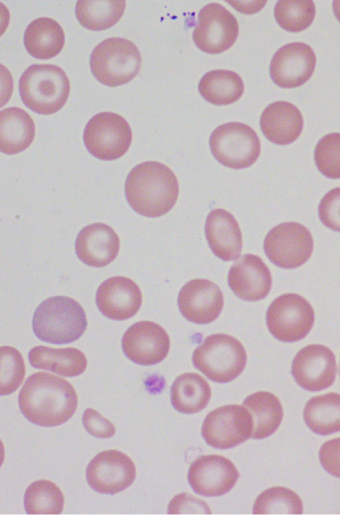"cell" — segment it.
Returning a JSON list of instances; mask_svg holds the SVG:
<instances>
[{
  "label": "cell",
  "mask_w": 340,
  "mask_h": 515,
  "mask_svg": "<svg viewBox=\"0 0 340 515\" xmlns=\"http://www.w3.org/2000/svg\"><path fill=\"white\" fill-rule=\"evenodd\" d=\"M198 91L206 101L213 105H229L242 96L244 83L237 73L216 69L201 77Z\"/></svg>",
  "instance_id": "29"
},
{
  "label": "cell",
  "mask_w": 340,
  "mask_h": 515,
  "mask_svg": "<svg viewBox=\"0 0 340 515\" xmlns=\"http://www.w3.org/2000/svg\"><path fill=\"white\" fill-rule=\"evenodd\" d=\"M332 7L335 17L340 22V0L333 1Z\"/></svg>",
  "instance_id": "41"
},
{
  "label": "cell",
  "mask_w": 340,
  "mask_h": 515,
  "mask_svg": "<svg viewBox=\"0 0 340 515\" xmlns=\"http://www.w3.org/2000/svg\"><path fill=\"white\" fill-rule=\"evenodd\" d=\"M301 498L291 489L281 486L271 487L256 498L254 514H301Z\"/></svg>",
  "instance_id": "33"
},
{
  "label": "cell",
  "mask_w": 340,
  "mask_h": 515,
  "mask_svg": "<svg viewBox=\"0 0 340 515\" xmlns=\"http://www.w3.org/2000/svg\"><path fill=\"white\" fill-rule=\"evenodd\" d=\"M96 305L109 319L123 321L133 317L142 304L138 285L130 278L114 276L100 284L96 291Z\"/></svg>",
  "instance_id": "19"
},
{
  "label": "cell",
  "mask_w": 340,
  "mask_h": 515,
  "mask_svg": "<svg viewBox=\"0 0 340 515\" xmlns=\"http://www.w3.org/2000/svg\"><path fill=\"white\" fill-rule=\"evenodd\" d=\"M316 65L313 49L302 42L282 46L273 55L269 73L272 81L282 88L303 85L312 76Z\"/></svg>",
  "instance_id": "17"
},
{
  "label": "cell",
  "mask_w": 340,
  "mask_h": 515,
  "mask_svg": "<svg viewBox=\"0 0 340 515\" xmlns=\"http://www.w3.org/2000/svg\"><path fill=\"white\" fill-rule=\"evenodd\" d=\"M122 350L132 362L153 365L165 359L170 348V338L162 326L152 321H139L125 331Z\"/></svg>",
  "instance_id": "16"
},
{
  "label": "cell",
  "mask_w": 340,
  "mask_h": 515,
  "mask_svg": "<svg viewBox=\"0 0 340 515\" xmlns=\"http://www.w3.org/2000/svg\"><path fill=\"white\" fill-rule=\"evenodd\" d=\"M85 430L92 436L107 439L115 434V426L93 408H87L82 416Z\"/></svg>",
  "instance_id": "38"
},
{
  "label": "cell",
  "mask_w": 340,
  "mask_h": 515,
  "mask_svg": "<svg viewBox=\"0 0 340 515\" xmlns=\"http://www.w3.org/2000/svg\"><path fill=\"white\" fill-rule=\"evenodd\" d=\"M260 128L264 136L277 145L294 142L303 129V117L299 109L287 101L269 104L260 117Z\"/></svg>",
  "instance_id": "23"
},
{
  "label": "cell",
  "mask_w": 340,
  "mask_h": 515,
  "mask_svg": "<svg viewBox=\"0 0 340 515\" xmlns=\"http://www.w3.org/2000/svg\"><path fill=\"white\" fill-rule=\"evenodd\" d=\"M205 236L215 256L232 261L242 250V234L234 216L224 209H214L207 215Z\"/></svg>",
  "instance_id": "22"
},
{
  "label": "cell",
  "mask_w": 340,
  "mask_h": 515,
  "mask_svg": "<svg viewBox=\"0 0 340 515\" xmlns=\"http://www.w3.org/2000/svg\"><path fill=\"white\" fill-rule=\"evenodd\" d=\"M238 33L239 26L234 15L221 4L209 3L197 15L192 38L201 51L218 54L235 43Z\"/></svg>",
  "instance_id": "12"
},
{
  "label": "cell",
  "mask_w": 340,
  "mask_h": 515,
  "mask_svg": "<svg viewBox=\"0 0 340 515\" xmlns=\"http://www.w3.org/2000/svg\"><path fill=\"white\" fill-rule=\"evenodd\" d=\"M314 161L327 178H340V133H329L318 141Z\"/></svg>",
  "instance_id": "36"
},
{
  "label": "cell",
  "mask_w": 340,
  "mask_h": 515,
  "mask_svg": "<svg viewBox=\"0 0 340 515\" xmlns=\"http://www.w3.org/2000/svg\"><path fill=\"white\" fill-rule=\"evenodd\" d=\"M28 360L34 368L49 370L65 377L78 376L87 366L85 355L76 348L35 346L29 351Z\"/></svg>",
  "instance_id": "26"
},
{
  "label": "cell",
  "mask_w": 340,
  "mask_h": 515,
  "mask_svg": "<svg viewBox=\"0 0 340 515\" xmlns=\"http://www.w3.org/2000/svg\"><path fill=\"white\" fill-rule=\"evenodd\" d=\"M169 514H210L207 503L197 499L188 493H180L169 502Z\"/></svg>",
  "instance_id": "39"
},
{
  "label": "cell",
  "mask_w": 340,
  "mask_h": 515,
  "mask_svg": "<svg viewBox=\"0 0 340 515\" xmlns=\"http://www.w3.org/2000/svg\"><path fill=\"white\" fill-rule=\"evenodd\" d=\"M263 247L274 265L293 269L307 262L314 244L312 235L305 226L297 222H284L266 234Z\"/></svg>",
  "instance_id": "10"
},
{
  "label": "cell",
  "mask_w": 340,
  "mask_h": 515,
  "mask_svg": "<svg viewBox=\"0 0 340 515\" xmlns=\"http://www.w3.org/2000/svg\"><path fill=\"white\" fill-rule=\"evenodd\" d=\"M25 376V364L20 352L11 346L0 348V394L15 392Z\"/></svg>",
  "instance_id": "35"
},
{
  "label": "cell",
  "mask_w": 340,
  "mask_h": 515,
  "mask_svg": "<svg viewBox=\"0 0 340 515\" xmlns=\"http://www.w3.org/2000/svg\"><path fill=\"white\" fill-rule=\"evenodd\" d=\"M319 460L326 472L340 478V437L323 443L319 450Z\"/></svg>",
  "instance_id": "40"
},
{
  "label": "cell",
  "mask_w": 340,
  "mask_h": 515,
  "mask_svg": "<svg viewBox=\"0 0 340 515\" xmlns=\"http://www.w3.org/2000/svg\"><path fill=\"white\" fill-rule=\"evenodd\" d=\"M239 472L235 465L222 455H202L189 467L187 479L196 494L217 497L229 492L236 484Z\"/></svg>",
  "instance_id": "15"
},
{
  "label": "cell",
  "mask_w": 340,
  "mask_h": 515,
  "mask_svg": "<svg viewBox=\"0 0 340 515\" xmlns=\"http://www.w3.org/2000/svg\"><path fill=\"white\" fill-rule=\"evenodd\" d=\"M178 307L182 316L196 324H208L216 320L224 305L219 286L208 279H193L179 291Z\"/></svg>",
  "instance_id": "18"
},
{
  "label": "cell",
  "mask_w": 340,
  "mask_h": 515,
  "mask_svg": "<svg viewBox=\"0 0 340 515\" xmlns=\"http://www.w3.org/2000/svg\"><path fill=\"white\" fill-rule=\"evenodd\" d=\"M87 327L82 306L66 296H53L36 308L32 328L39 340L52 344H68L79 339Z\"/></svg>",
  "instance_id": "3"
},
{
  "label": "cell",
  "mask_w": 340,
  "mask_h": 515,
  "mask_svg": "<svg viewBox=\"0 0 340 515\" xmlns=\"http://www.w3.org/2000/svg\"><path fill=\"white\" fill-rule=\"evenodd\" d=\"M24 46L37 59H50L60 53L65 34L60 24L48 17L33 20L24 32Z\"/></svg>",
  "instance_id": "25"
},
{
  "label": "cell",
  "mask_w": 340,
  "mask_h": 515,
  "mask_svg": "<svg viewBox=\"0 0 340 515\" xmlns=\"http://www.w3.org/2000/svg\"><path fill=\"white\" fill-rule=\"evenodd\" d=\"M125 6L124 0H79L76 2L75 14L83 27L100 31L115 25L122 17Z\"/></svg>",
  "instance_id": "31"
},
{
  "label": "cell",
  "mask_w": 340,
  "mask_h": 515,
  "mask_svg": "<svg viewBox=\"0 0 340 515\" xmlns=\"http://www.w3.org/2000/svg\"><path fill=\"white\" fill-rule=\"evenodd\" d=\"M253 420L242 405H224L209 412L201 427L204 441L216 449H230L251 437Z\"/></svg>",
  "instance_id": "11"
},
{
  "label": "cell",
  "mask_w": 340,
  "mask_h": 515,
  "mask_svg": "<svg viewBox=\"0 0 340 515\" xmlns=\"http://www.w3.org/2000/svg\"><path fill=\"white\" fill-rule=\"evenodd\" d=\"M308 428L319 435L340 431V394L329 392L310 398L303 410Z\"/></svg>",
  "instance_id": "30"
},
{
  "label": "cell",
  "mask_w": 340,
  "mask_h": 515,
  "mask_svg": "<svg viewBox=\"0 0 340 515\" xmlns=\"http://www.w3.org/2000/svg\"><path fill=\"white\" fill-rule=\"evenodd\" d=\"M125 198L130 207L142 216L160 217L175 205L179 184L166 165L147 161L136 165L127 175Z\"/></svg>",
  "instance_id": "2"
},
{
  "label": "cell",
  "mask_w": 340,
  "mask_h": 515,
  "mask_svg": "<svg viewBox=\"0 0 340 515\" xmlns=\"http://www.w3.org/2000/svg\"><path fill=\"white\" fill-rule=\"evenodd\" d=\"M64 501L60 488L49 480L32 482L24 493V507L28 514H60Z\"/></svg>",
  "instance_id": "32"
},
{
  "label": "cell",
  "mask_w": 340,
  "mask_h": 515,
  "mask_svg": "<svg viewBox=\"0 0 340 515\" xmlns=\"http://www.w3.org/2000/svg\"><path fill=\"white\" fill-rule=\"evenodd\" d=\"M70 83L66 73L52 64H33L19 79L22 102L33 112L54 114L66 103Z\"/></svg>",
  "instance_id": "4"
},
{
  "label": "cell",
  "mask_w": 340,
  "mask_h": 515,
  "mask_svg": "<svg viewBox=\"0 0 340 515\" xmlns=\"http://www.w3.org/2000/svg\"><path fill=\"white\" fill-rule=\"evenodd\" d=\"M336 358L331 349L321 344H310L294 357L291 373L296 383L311 392L330 387L336 377Z\"/></svg>",
  "instance_id": "14"
},
{
  "label": "cell",
  "mask_w": 340,
  "mask_h": 515,
  "mask_svg": "<svg viewBox=\"0 0 340 515\" xmlns=\"http://www.w3.org/2000/svg\"><path fill=\"white\" fill-rule=\"evenodd\" d=\"M77 403L74 387L67 380L46 372L30 375L18 395L24 417L43 427L67 422L75 413Z\"/></svg>",
  "instance_id": "1"
},
{
  "label": "cell",
  "mask_w": 340,
  "mask_h": 515,
  "mask_svg": "<svg viewBox=\"0 0 340 515\" xmlns=\"http://www.w3.org/2000/svg\"><path fill=\"white\" fill-rule=\"evenodd\" d=\"M141 55L128 39L111 37L100 42L90 55V69L102 84L116 87L130 82L139 72Z\"/></svg>",
  "instance_id": "6"
},
{
  "label": "cell",
  "mask_w": 340,
  "mask_h": 515,
  "mask_svg": "<svg viewBox=\"0 0 340 515\" xmlns=\"http://www.w3.org/2000/svg\"><path fill=\"white\" fill-rule=\"evenodd\" d=\"M271 273L263 260L254 254L241 256L229 269L228 285L238 298L258 301L271 289Z\"/></svg>",
  "instance_id": "20"
},
{
  "label": "cell",
  "mask_w": 340,
  "mask_h": 515,
  "mask_svg": "<svg viewBox=\"0 0 340 515\" xmlns=\"http://www.w3.org/2000/svg\"><path fill=\"white\" fill-rule=\"evenodd\" d=\"M170 400L175 410L194 414L203 410L211 398L208 382L197 373L179 375L171 385Z\"/></svg>",
  "instance_id": "28"
},
{
  "label": "cell",
  "mask_w": 340,
  "mask_h": 515,
  "mask_svg": "<svg viewBox=\"0 0 340 515\" xmlns=\"http://www.w3.org/2000/svg\"><path fill=\"white\" fill-rule=\"evenodd\" d=\"M120 240L107 224L93 223L80 230L75 241L76 255L84 264L103 267L118 255Z\"/></svg>",
  "instance_id": "21"
},
{
  "label": "cell",
  "mask_w": 340,
  "mask_h": 515,
  "mask_svg": "<svg viewBox=\"0 0 340 515\" xmlns=\"http://www.w3.org/2000/svg\"><path fill=\"white\" fill-rule=\"evenodd\" d=\"M196 369L217 383L237 378L247 362L246 351L236 338L224 333L212 334L199 344L192 354Z\"/></svg>",
  "instance_id": "5"
},
{
  "label": "cell",
  "mask_w": 340,
  "mask_h": 515,
  "mask_svg": "<svg viewBox=\"0 0 340 515\" xmlns=\"http://www.w3.org/2000/svg\"><path fill=\"white\" fill-rule=\"evenodd\" d=\"M209 146L213 157L232 169L251 166L261 152L256 132L240 122H228L215 128L210 135Z\"/></svg>",
  "instance_id": "7"
},
{
  "label": "cell",
  "mask_w": 340,
  "mask_h": 515,
  "mask_svg": "<svg viewBox=\"0 0 340 515\" xmlns=\"http://www.w3.org/2000/svg\"><path fill=\"white\" fill-rule=\"evenodd\" d=\"M243 406L253 420L251 438L264 439L272 435L283 418V408L279 399L267 391H258L247 396Z\"/></svg>",
  "instance_id": "27"
},
{
  "label": "cell",
  "mask_w": 340,
  "mask_h": 515,
  "mask_svg": "<svg viewBox=\"0 0 340 515\" xmlns=\"http://www.w3.org/2000/svg\"><path fill=\"white\" fill-rule=\"evenodd\" d=\"M320 221L329 229L340 232V187L331 189L318 206Z\"/></svg>",
  "instance_id": "37"
},
{
  "label": "cell",
  "mask_w": 340,
  "mask_h": 515,
  "mask_svg": "<svg viewBox=\"0 0 340 515\" xmlns=\"http://www.w3.org/2000/svg\"><path fill=\"white\" fill-rule=\"evenodd\" d=\"M315 13V4L310 0H281L274 8V17L279 26L293 33L308 28Z\"/></svg>",
  "instance_id": "34"
},
{
  "label": "cell",
  "mask_w": 340,
  "mask_h": 515,
  "mask_svg": "<svg viewBox=\"0 0 340 515\" xmlns=\"http://www.w3.org/2000/svg\"><path fill=\"white\" fill-rule=\"evenodd\" d=\"M83 141L88 152L95 158L115 160L129 149L132 130L122 116L114 112H100L87 122Z\"/></svg>",
  "instance_id": "8"
},
{
  "label": "cell",
  "mask_w": 340,
  "mask_h": 515,
  "mask_svg": "<svg viewBox=\"0 0 340 515\" xmlns=\"http://www.w3.org/2000/svg\"><path fill=\"white\" fill-rule=\"evenodd\" d=\"M314 324V310L311 304L296 293L277 297L266 312V325L274 338L282 342H296L303 339Z\"/></svg>",
  "instance_id": "9"
},
{
  "label": "cell",
  "mask_w": 340,
  "mask_h": 515,
  "mask_svg": "<svg viewBox=\"0 0 340 515\" xmlns=\"http://www.w3.org/2000/svg\"><path fill=\"white\" fill-rule=\"evenodd\" d=\"M136 468L132 459L118 450L98 453L86 468V480L92 490L103 494H116L128 488L135 480Z\"/></svg>",
  "instance_id": "13"
},
{
  "label": "cell",
  "mask_w": 340,
  "mask_h": 515,
  "mask_svg": "<svg viewBox=\"0 0 340 515\" xmlns=\"http://www.w3.org/2000/svg\"><path fill=\"white\" fill-rule=\"evenodd\" d=\"M35 135L31 116L23 109L9 107L0 112V150L17 154L30 146Z\"/></svg>",
  "instance_id": "24"
},
{
  "label": "cell",
  "mask_w": 340,
  "mask_h": 515,
  "mask_svg": "<svg viewBox=\"0 0 340 515\" xmlns=\"http://www.w3.org/2000/svg\"><path fill=\"white\" fill-rule=\"evenodd\" d=\"M339 375H340V366H339Z\"/></svg>",
  "instance_id": "42"
}]
</instances>
